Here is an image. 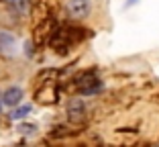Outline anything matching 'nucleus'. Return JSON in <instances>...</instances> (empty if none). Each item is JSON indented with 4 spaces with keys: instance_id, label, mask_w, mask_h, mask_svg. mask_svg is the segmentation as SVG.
<instances>
[{
    "instance_id": "obj_1",
    "label": "nucleus",
    "mask_w": 159,
    "mask_h": 147,
    "mask_svg": "<svg viewBox=\"0 0 159 147\" xmlns=\"http://www.w3.org/2000/svg\"><path fill=\"white\" fill-rule=\"evenodd\" d=\"M86 37H92V31L82 29V27H74V25H59V27H55V31L49 37V45H51V49L55 53L66 55V53H70V49L74 45L84 41Z\"/></svg>"
},
{
    "instance_id": "obj_2",
    "label": "nucleus",
    "mask_w": 159,
    "mask_h": 147,
    "mask_svg": "<svg viewBox=\"0 0 159 147\" xmlns=\"http://www.w3.org/2000/svg\"><path fill=\"white\" fill-rule=\"evenodd\" d=\"M88 119V110H86V104L82 98H74L70 100V104H67V121L75 127H82Z\"/></svg>"
},
{
    "instance_id": "obj_3",
    "label": "nucleus",
    "mask_w": 159,
    "mask_h": 147,
    "mask_svg": "<svg viewBox=\"0 0 159 147\" xmlns=\"http://www.w3.org/2000/svg\"><path fill=\"white\" fill-rule=\"evenodd\" d=\"M55 16H45V19H41L37 23V27H35V45L37 47H41L45 41H49V37H51V33L55 31Z\"/></svg>"
},
{
    "instance_id": "obj_4",
    "label": "nucleus",
    "mask_w": 159,
    "mask_h": 147,
    "mask_svg": "<svg viewBox=\"0 0 159 147\" xmlns=\"http://www.w3.org/2000/svg\"><path fill=\"white\" fill-rule=\"evenodd\" d=\"M94 82H98V78H96V70H84V71H80V74H75V76L71 78L70 86H71V90L82 92L84 88L92 86Z\"/></svg>"
},
{
    "instance_id": "obj_5",
    "label": "nucleus",
    "mask_w": 159,
    "mask_h": 147,
    "mask_svg": "<svg viewBox=\"0 0 159 147\" xmlns=\"http://www.w3.org/2000/svg\"><path fill=\"white\" fill-rule=\"evenodd\" d=\"M67 10L74 19H86L92 10V0H70Z\"/></svg>"
},
{
    "instance_id": "obj_6",
    "label": "nucleus",
    "mask_w": 159,
    "mask_h": 147,
    "mask_svg": "<svg viewBox=\"0 0 159 147\" xmlns=\"http://www.w3.org/2000/svg\"><path fill=\"white\" fill-rule=\"evenodd\" d=\"M14 49H16V39L12 37V33H8V31H0V53L10 55Z\"/></svg>"
},
{
    "instance_id": "obj_7",
    "label": "nucleus",
    "mask_w": 159,
    "mask_h": 147,
    "mask_svg": "<svg viewBox=\"0 0 159 147\" xmlns=\"http://www.w3.org/2000/svg\"><path fill=\"white\" fill-rule=\"evenodd\" d=\"M20 98H23V90H20V88H8V90L2 94V102H4L6 106L19 104Z\"/></svg>"
},
{
    "instance_id": "obj_8",
    "label": "nucleus",
    "mask_w": 159,
    "mask_h": 147,
    "mask_svg": "<svg viewBox=\"0 0 159 147\" xmlns=\"http://www.w3.org/2000/svg\"><path fill=\"white\" fill-rule=\"evenodd\" d=\"M75 133H80V131H71L66 125H59V127H55L51 131V139H63V137H70V135H75Z\"/></svg>"
},
{
    "instance_id": "obj_9",
    "label": "nucleus",
    "mask_w": 159,
    "mask_h": 147,
    "mask_svg": "<svg viewBox=\"0 0 159 147\" xmlns=\"http://www.w3.org/2000/svg\"><path fill=\"white\" fill-rule=\"evenodd\" d=\"M19 133H25V135H33V133H37V127H35V125L20 123V125H19Z\"/></svg>"
},
{
    "instance_id": "obj_10",
    "label": "nucleus",
    "mask_w": 159,
    "mask_h": 147,
    "mask_svg": "<svg viewBox=\"0 0 159 147\" xmlns=\"http://www.w3.org/2000/svg\"><path fill=\"white\" fill-rule=\"evenodd\" d=\"M6 4H12L16 10H20V12H25L27 10V0H4Z\"/></svg>"
},
{
    "instance_id": "obj_11",
    "label": "nucleus",
    "mask_w": 159,
    "mask_h": 147,
    "mask_svg": "<svg viewBox=\"0 0 159 147\" xmlns=\"http://www.w3.org/2000/svg\"><path fill=\"white\" fill-rule=\"evenodd\" d=\"M29 110H31V106H20V108H16L12 114H10V119H23V117H27Z\"/></svg>"
}]
</instances>
